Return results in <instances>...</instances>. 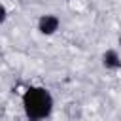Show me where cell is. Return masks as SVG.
I'll use <instances>...</instances> for the list:
<instances>
[{
	"instance_id": "cell-2",
	"label": "cell",
	"mask_w": 121,
	"mask_h": 121,
	"mask_svg": "<svg viewBox=\"0 0 121 121\" xmlns=\"http://www.w3.org/2000/svg\"><path fill=\"white\" fill-rule=\"evenodd\" d=\"M59 25H60V21H59L57 15H51V13L42 15L40 21H38V30L42 34H45V36H51V34H55L59 30Z\"/></svg>"
},
{
	"instance_id": "cell-5",
	"label": "cell",
	"mask_w": 121,
	"mask_h": 121,
	"mask_svg": "<svg viewBox=\"0 0 121 121\" xmlns=\"http://www.w3.org/2000/svg\"><path fill=\"white\" fill-rule=\"evenodd\" d=\"M119 43H121V38H119Z\"/></svg>"
},
{
	"instance_id": "cell-3",
	"label": "cell",
	"mask_w": 121,
	"mask_h": 121,
	"mask_svg": "<svg viewBox=\"0 0 121 121\" xmlns=\"http://www.w3.org/2000/svg\"><path fill=\"white\" fill-rule=\"evenodd\" d=\"M102 64H104L108 70H117V68H121V59H119L117 51L108 49V51L102 55Z\"/></svg>"
},
{
	"instance_id": "cell-1",
	"label": "cell",
	"mask_w": 121,
	"mask_h": 121,
	"mask_svg": "<svg viewBox=\"0 0 121 121\" xmlns=\"http://www.w3.org/2000/svg\"><path fill=\"white\" fill-rule=\"evenodd\" d=\"M23 108L28 121H42L53 110V96L43 87H30L23 95Z\"/></svg>"
},
{
	"instance_id": "cell-4",
	"label": "cell",
	"mask_w": 121,
	"mask_h": 121,
	"mask_svg": "<svg viewBox=\"0 0 121 121\" xmlns=\"http://www.w3.org/2000/svg\"><path fill=\"white\" fill-rule=\"evenodd\" d=\"M6 17H8V11H6V8H4L2 4H0V25H2L4 21H6Z\"/></svg>"
}]
</instances>
